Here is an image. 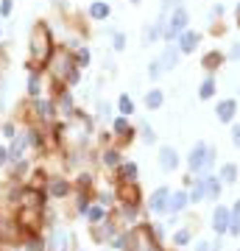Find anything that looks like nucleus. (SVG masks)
Masks as SVG:
<instances>
[{
  "label": "nucleus",
  "mask_w": 240,
  "mask_h": 251,
  "mask_svg": "<svg viewBox=\"0 0 240 251\" xmlns=\"http://www.w3.org/2000/svg\"><path fill=\"white\" fill-rule=\"evenodd\" d=\"M226 232H232V235H240V204H235L232 215H229V229H226Z\"/></svg>",
  "instance_id": "a211bd4d"
},
{
  "label": "nucleus",
  "mask_w": 240,
  "mask_h": 251,
  "mask_svg": "<svg viewBox=\"0 0 240 251\" xmlns=\"http://www.w3.org/2000/svg\"><path fill=\"white\" fill-rule=\"evenodd\" d=\"M195 47H198V34L184 28L182 34H179V53H193Z\"/></svg>",
  "instance_id": "1a4fd4ad"
},
{
  "label": "nucleus",
  "mask_w": 240,
  "mask_h": 251,
  "mask_svg": "<svg viewBox=\"0 0 240 251\" xmlns=\"http://www.w3.org/2000/svg\"><path fill=\"white\" fill-rule=\"evenodd\" d=\"M59 103H62V109H64V112H70V109H73V95H70V92H62Z\"/></svg>",
  "instance_id": "7c9ffc66"
},
{
  "label": "nucleus",
  "mask_w": 240,
  "mask_h": 251,
  "mask_svg": "<svg viewBox=\"0 0 240 251\" xmlns=\"http://www.w3.org/2000/svg\"><path fill=\"white\" fill-rule=\"evenodd\" d=\"M162 101H165V95H162V90H151L148 95H145V106L148 109H160Z\"/></svg>",
  "instance_id": "f3484780"
},
{
  "label": "nucleus",
  "mask_w": 240,
  "mask_h": 251,
  "mask_svg": "<svg viewBox=\"0 0 240 251\" xmlns=\"http://www.w3.org/2000/svg\"><path fill=\"white\" fill-rule=\"evenodd\" d=\"M14 12V0H0V17H12Z\"/></svg>",
  "instance_id": "c756f323"
},
{
  "label": "nucleus",
  "mask_w": 240,
  "mask_h": 251,
  "mask_svg": "<svg viewBox=\"0 0 240 251\" xmlns=\"http://www.w3.org/2000/svg\"><path fill=\"white\" fill-rule=\"evenodd\" d=\"M157 36H162V31H160V25H151V28H145V34H143V42H154Z\"/></svg>",
  "instance_id": "bb28decb"
},
{
  "label": "nucleus",
  "mask_w": 240,
  "mask_h": 251,
  "mask_svg": "<svg viewBox=\"0 0 240 251\" xmlns=\"http://www.w3.org/2000/svg\"><path fill=\"white\" fill-rule=\"evenodd\" d=\"M25 148H28V140L25 137H12V145H9V162H17V159H23V154Z\"/></svg>",
  "instance_id": "9d476101"
},
{
  "label": "nucleus",
  "mask_w": 240,
  "mask_h": 251,
  "mask_svg": "<svg viewBox=\"0 0 240 251\" xmlns=\"http://www.w3.org/2000/svg\"><path fill=\"white\" fill-rule=\"evenodd\" d=\"M0 36H3V28H0Z\"/></svg>",
  "instance_id": "c03bdc74"
},
{
  "label": "nucleus",
  "mask_w": 240,
  "mask_h": 251,
  "mask_svg": "<svg viewBox=\"0 0 240 251\" xmlns=\"http://www.w3.org/2000/svg\"><path fill=\"white\" fill-rule=\"evenodd\" d=\"M218 62H221V56H207V59H204V64H207V67H212V64L218 67Z\"/></svg>",
  "instance_id": "58836bf2"
},
{
  "label": "nucleus",
  "mask_w": 240,
  "mask_h": 251,
  "mask_svg": "<svg viewBox=\"0 0 240 251\" xmlns=\"http://www.w3.org/2000/svg\"><path fill=\"white\" fill-rule=\"evenodd\" d=\"M103 162H106V165H117V162H120V157H117V151H106V154H103Z\"/></svg>",
  "instance_id": "2f4dec72"
},
{
  "label": "nucleus",
  "mask_w": 240,
  "mask_h": 251,
  "mask_svg": "<svg viewBox=\"0 0 240 251\" xmlns=\"http://www.w3.org/2000/svg\"><path fill=\"white\" fill-rule=\"evenodd\" d=\"M221 179H224V182H235V179H238V168H235V165H226V168L221 171Z\"/></svg>",
  "instance_id": "cd10ccee"
},
{
  "label": "nucleus",
  "mask_w": 240,
  "mask_h": 251,
  "mask_svg": "<svg viewBox=\"0 0 240 251\" xmlns=\"http://www.w3.org/2000/svg\"><path fill=\"white\" fill-rule=\"evenodd\" d=\"M184 206H187V193H182V190H179V193H171V195H168V212H173V215H176V212H182Z\"/></svg>",
  "instance_id": "4468645a"
},
{
  "label": "nucleus",
  "mask_w": 240,
  "mask_h": 251,
  "mask_svg": "<svg viewBox=\"0 0 240 251\" xmlns=\"http://www.w3.org/2000/svg\"><path fill=\"white\" fill-rule=\"evenodd\" d=\"M126 47V36L123 34H114V50H123Z\"/></svg>",
  "instance_id": "c9c22d12"
},
{
  "label": "nucleus",
  "mask_w": 240,
  "mask_h": 251,
  "mask_svg": "<svg viewBox=\"0 0 240 251\" xmlns=\"http://www.w3.org/2000/svg\"><path fill=\"white\" fill-rule=\"evenodd\" d=\"M212 229H215L218 235H224L229 229V209L226 206H218L215 209V215H212Z\"/></svg>",
  "instance_id": "9b49d317"
},
{
  "label": "nucleus",
  "mask_w": 240,
  "mask_h": 251,
  "mask_svg": "<svg viewBox=\"0 0 240 251\" xmlns=\"http://www.w3.org/2000/svg\"><path fill=\"white\" fill-rule=\"evenodd\" d=\"M157 62H160V67H162V70H173V67H176V62H179V47H173V45H171L160 59H157Z\"/></svg>",
  "instance_id": "ddd939ff"
},
{
  "label": "nucleus",
  "mask_w": 240,
  "mask_h": 251,
  "mask_svg": "<svg viewBox=\"0 0 240 251\" xmlns=\"http://www.w3.org/2000/svg\"><path fill=\"white\" fill-rule=\"evenodd\" d=\"M204 182H198V184H193V190H190V193H187V201H201V198H204Z\"/></svg>",
  "instance_id": "393cba45"
},
{
  "label": "nucleus",
  "mask_w": 240,
  "mask_h": 251,
  "mask_svg": "<svg viewBox=\"0 0 240 251\" xmlns=\"http://www.w3.org/2000/svg\"><path fill=\"white\" fill-rule=\"evenodd\" d=\"M131 3H140V0H131Z\"/></svg>",
  "instance_id": "37998d69"
},
{
  "label": "nucleus",
  "mask_w": 240,
  "mask_h": 251,
  "mask_svg": "<svg viewBox=\"0 0 240 251\" xmlns=\"http://www.w3.org/2000/svg\"><path fill=\"white\" fill-rule=\"evenodd\" d=\"M198 95H201V98H212V95H215V78H212V76H209V78H204V84H201V90H198Z\"/></svg>",
  "instance_id": "aec40b11"
},
{
  "label": "nucleus",
  "mask_w": 240,
  "mask_h": 251,
  "mask_svg": "<svg viewBox=\"0 0 240 251\" xmlns=\"http://www.w3.org/2000/svg\"><path fill=\"white\" fill-rule=\"evenodd\" d=\"M184 28H187V12H184L182 6H176L173 9V17H171V23L165 25V31H162V36L171 42V39H176V36L182 34Z\"/></svg>",
  "instance_id": "20e7f679"
},
{
  "label": "nucleus",
  "mask_w": 240,
  "mask_h": 251,
  "mask_svg": "<svg viewBox=\"0 0 240 251\" xmlns=\"http://www.w3.org/2000/svg\"><path fill=\"white\" fill-rule=\"evenodd\" d=\"M70 232H64V229H56L53 235H50V251H73L70 249Z\"/></svg>",
  "instance_id": "6e6552de"
},
{
  "label": "nucleus",
  "mask_w": 240,
  "mask_h": 251,
  "mask_svg": "<svg viewBox=\"0 0 240 251\" xmlns=\"http://www.w3.org/2000/svg\"><path fill=\"white\" fill-rule=\"evenodd\" d=\"M73 62H76V67H87V64H90V50H87V47H81V50H76V56H73Z\"/></svg>",
  "instance_id": "5701e85b"
},
{
  "label": "nucleus",
  "mask_w": 240,
  "mask_h": 251,
  "mask_svg": "<svg viewBox=\"0 0 240 251\" xmlns=\"http://www.w3.org/2000/svg\"><path fill=\"white\" fill-rule=\"evenodd\" d=\"M87 218H90V223H101V220H106V209L103 206H90Z\"/></svg>",
  "instance_id": "412c9836"
},
{
  "label": "nucleus",
  "mask_w": 240,
  "mask_h": 251,
  "mask_svg": "<svg viewBox=\"0 0 240 251\" xmlns=\"http://www.w3.org/2000/svg\"><path fill=\"white\" fill-rule=\"evenodd\" d=\"M53 34L48 31L45 23H39L31 28V39H28V53H31V64L36 67H45L50 56H53Z\"/></svg>",
  "instance_id": "f257e3e1"
},
{
  "label": "nucleus",
  "mask_w": 240,
  "mask_h": 251,
  "mask_svg": "<svg viewBox=\"0 0 240 251\" xmlns=\"http://www.w3.org/2000/svg\"><path fill=\"white\" fill-rule=\"evenodd\" d=\"M215 112H218V117H221L224 123H229V120L235 117V112H238V101H221L215 106Z\"/></svg>",
  "instance_id": "f8f14e48"
},
{
  "label": "nucleus",
  "mask_w": 240,
  "mask_h": 251,
  "mask_svg": "<svg viewBox=\"0 0 240 251\" xmlns=\"http://www.w3.org/2000/svg\"><path fill=\"white\" fill-rule=\"evenodd\" d=\"M3 165H9V151L0 145V168H3Z\"/></svg>",
  "instance_id": "4c0bfd02"
},
{
  "label": "nucleus",
  "mask_w": 240,
  "mask_h": 251,
  "mask_svg": "<svg viewBox=\"0 0 240 251\" xmlns=\"http://www.w3.org/2000/svg\"><path fill=\"white\" fill-rule=\"evenodd\" d=\"M117 109H120L123 114H131V112H134V103H131V98H128V95H120V101H117Z\"/></svg>",
  "instance_id": "a878e982"
},
{
  "label": "nucleus",
  "mask_w": 240,
  "mask_h": 251,
  "mask_svg": "<svg viewBox=\"0 0 240 251\" xmlns=\"http://www.w3.org/2000/svg\"><path fill=\"white\" fill-rule=\"evenodd\" d=\"M176 243H179V246H184V243H190V232H187V229H182V232H176Z\"/></svg>",
  "instance_id": "473e14b6"
},
{
  "label": "nucleus",
  "mask_w": 240,
  "mask_h": 251,
  "mask_svg": "<svg viewBox=\"0 0 240 251\" xmlns=\"http://www.w3.org/2000/svg\"><path fill=\"white\" fill-rule=\"evenodd\" d=\"M120 176L128 179V182H134V179H137V165H134V162H126V165L120 168Z\"/></svg>",
  "instance_id": "b1692460"
},
{
  "label": "nucleus",
  "mask_w": 240,
  "mask_h": 251,
  "mask_svg": "<svg viewBox=\"0 0 240 251\" xmlns=\"http://www.w3.org/2000/svg\"><path fill=\"white\" fill-rule=\"evenodd\" d=\"M160 168L165 173L176 171V168H179V154L173 148H160Z\"/></svg>",
  "instance_id": "0eeeda50"
},
{
  "label": "nucleus",
  "mask_w": 240,
  "mask_h": 251,
  "mask_svg": "<svg viewBox=\"0 0 240 251\" xmlns=\"http://www.w3.org/2000/svg\"><path fill=\"white\" fill-rule=\"evenodd\" d=\"M50 70H53V78L56 81H64L67 87H76L79 84V67H76V62H73V56L70 53H64V50H53V56H50Z\"/></svg>",
  "instance_id": "f03ea898"
},
{
  "label": "nucleus",
  "mask_w": 240,
  "mask_h": 251,
  "mask_svg": "<svg viewBox=\"0 0 240 251\" xmlns=\"http://www.w3.org/2000/svg\"><path fill=\"white\" fill-rule=\"evenodd\" d=\"M109 12H112V9H109V3H106V0H95V3L90 6V17H92V20H106Z\"/></svg>",
  "instance_id": "2eb2a0df"
},
{
  "label": "nucleus",
  "mask_w": 240,
  "mask_h": 251,
  "mask_svg": "<svg viewBox=\"0 0 240 251\" xmlns=\"http://www.w3.org/2000/svg\"><path fill=\"white\" fill-rule=\"evenodd\" d=\"M168 195H171L168 187H160L157 193L151 195V198H148V209H151V212H157V215L168 212Z\"/></svg>",
  "instance_id": "423d86ee"
},
{
  "label": "nucleus",
  "mask_w": 240,
  "mask_h": 251,
  "mask_svg": "<svg viewBox=\"0 0 240 251\" xmlns=\"http://www.w3.org/2000/svg\"><path fill=\"white\" fill-rule=\"evenodd\" d=\"M50 195H56V198H64V195L70 193V184L64 182V179H50Z\"/></svg>",
  "instance_id": "dca6fc26"
},
{
  "label": "nucleus",
  "mask_w": 240,
  "mask_h": 251,
  "mask_svg": "<svg viewBox=\"0 0 240 251\" xmlns=\"http://www.w3.org/2000/svg\"><path fill=\"white\" fill-rule=\"evenodd\" d=\"M126 243L131 246V251H160L151 243V229H134Z\"/></svg>",
  "instance_id": "39448f33"
},
{
  "label": "nucleus",
  "mask_w": 240,
  "mask_h": 251,
  "mask_svg": "<svg viewBox=\"0 0 240 251\" xmlns=\"http://www.w3.org/2000/svg\"><path fill=\"white\" fill-rule=\"evenodd\" d=\"M232 140H235V145L240 148V126H235V131H232Z\"/></svg>",
  "instance_id": "a19ab883"
},
{
  "label": "nucleus",
  "mask_w": 240,
  "mask_h": 251,
  "mask_svg": "<svg viewBox=\"0 0 240 251\" xmlns=\"http://www.w3.org/2000/svg\"><path fill=\"white\" fill-rule=\"evenodd\" d=\"M215 159V151L204 145V142H198L193 151H190V173H204L209 165Z\"/></svg>",
  "instance_id": "7ed1b4c3"
},
{
  "label": "nucleus",
  "mask_w": 240,
  "mask_h": 251,
  "mask_svg": "<svg viewBox=\"0 0 240 251\" xmlns=\"http://www.w3.org/2000/svg\"><path fill=\"white\" fill-rule=\"evenodd\" d=\"M160 73H162L160 62H151V67H148V76H151V78H160Z\"/></svg>",
  "instance_id": "f704fd0d"
},
{
  "label": "nucleus",
  "mask_w": 240,
  "mask_h": 251,
  "mask_svg": "<svg viewBox=\"0 0 240 251\" xmlns=\"http://www.w3.org/2000/svg\"><path fill=\"white\" fill-rule=\"evenodd\" d=\"M28 98H39V76L36 73L28 76Z\"/></svg>",
  "instance_id": "4be33fe9"
},
{
  "label": "nucleus",
  "mask_w": 240,
  "mask_h": 251,
  "mask_svg": "<svg viewBox=\"0 0 240 251\" xmlns=\"http://www.w3.org/2000/svg\"><path fill=\"white\" fill-rule=\"evenodd\" d=\"M204 193L209 198H218L221 195V179H204Z\"/></svg>",
  "instance_id": "6ab92c4d"
},
{
  "label": "nucleus",
  "mask_w": 240,
  "mask_h": 251,
  "mask_svg": "<svg viewBox=\"0 0 240 251\" xmlns=\"http://www.w3.org/2000/svg\"><path fill=\"white\" fill-rule=\"evenodd\" d=\"M114 131H117V134H131V131H128V120L126 117H117V120H114Z\"/></svg>",
  "instance_id": "c85d7f7f"
},
{
  "label": "nucleus",
  "mask_w": 240,
  "mask_h": 251,
  "mask_svg": "<svg viewBox=\"0 0 240 251\" xmlns=\"http://www.w3.org/2000/svg\"><path fill=\"white\" fill-rule=\"evenodd\" d=\"M232 59H240V47H235V50H232Z\"/></svg>",
  "instance_id": "79ce46f5"
},
{
  "label": "nucleus",
  "mask_w": 240,
  "mask_h": 251,
  "mask_svg": "<svg viewBox=\"0 0 240 251\" xmlns=\"http://www.w3.org/2000/svg\"><path fill=\"white\" fill-rule=\"evenodd\" d=\"M143 137L148 140V142H154V131H151L148 126H143Z\"/></svg>",
  "instance_id": "ea45409f"
},
{
  "label": "nucleus",
  "mask_w": 240,
  "mask_h": 251,
  "mask_svg": "<svg viewBox=\"0 0 240 251\" xmlns=\"http://www.w3.org/2000/svg\"><path fill=\"white\" fill-rule=\"evenodd\" d=\"M3 134H6L9 140L17 137V126H14V123H6V126H3Z\"/></svg>",
  "instance_id": "72a5a7b5"
},
{
  "label": "nucleus",
  "mask_w": 240,
  "mask_h": 251,
  "mask_svg": "<svg viewBox=\"0 0 240 251\" xmlns=\"http://www.w3.org/2000/svg\"><path fill=\"white\" fill-rule=\"evenodd\" d=\"M87 209H90V201H87V198H79V212L87 215Z\"/></svg>",
  "instance_id": "e433bc0d"
}]
</instances>
